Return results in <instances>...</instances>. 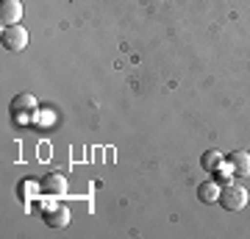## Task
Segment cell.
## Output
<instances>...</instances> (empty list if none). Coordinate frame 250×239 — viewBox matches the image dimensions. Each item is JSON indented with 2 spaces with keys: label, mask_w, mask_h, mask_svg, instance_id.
Segmentation results:
<instances>
[{
  "label": "cell",
  "mask_w": 250,
  "mask_h": 239,
  "mask_svg": "<svg viewBox=\"0 0 250 239\" xmlns=\"http://www.w3.org/2000/svg\"><path fill=\"white\" fill-rule=\"evenodd\" d=\"M220 203L231 212H239L248 206V189L245 186H236V184H228L225 189H220Z\"/></svg>",
  "instance_id": "obj_1"
},
{
  "label": "cell",
  "mask_w": 250,
  "mask_h": 239,
  "mask_svg": "<svg viewBox=\"0 0 250 239\" xmlns=\"http://www.w3.org/2000/svg\"><path fill=\"white\" fill-rule=\"evenodd\" d=\"M36 111V98L34 95H28V92H22V95H17V98L11 100V114H14V120L17 123H25V120H31Z\"/></svg>",
  "instance_id": "obj_2"
},
{
  "label": "cell",
  "mask_w": 250,
  "mask_h": 239,
  "mask_svg": "<svg viewBox=\"0 0 250 239\" xmlns=\"http://www.w3.org/2000/svg\"><path fill=\"white\" fill-rule=\"evenodd\" d=\"M0 39H3V47L6 50H22L28 44V31L22 25H6Z\"/></svg>",
  "instance_id": "obj_3"
},
{
  "label": "cell",
  "mask_w": 250,
  "mask_h": 239,
  "mask_svg": "<svg viewBox=\"0 0 250 239\" xmlns=\"http://www.w3.org/2000/svg\"><path fill=\"white\" fill-rule=\"evenodd\" d=\"M39 186H42L45 195H53V197L67 195V189H70V184H67V178H64L62 173H50V175H45L42 181H39Z\"/></svg>",
  "instance_id": "obj_4"
},
{
  "label": "cell",
  "mask_w": 250,
  "mask_h": 239,
  "mask_svg": "<svg viewBox=\"0 0 250 239\" xmlns=\"http://www.w3.org/2000/svg\"><path fill=\"white\" fill-rule=\"evenodd\" d=\"M20 17H22V3L20 0H3L0 3V22L6 25H17Z\"/></svg>",
  "instance_id": "obj_5"
},
{
  "label": "cell",
  "mask_w": 250,
  "mask_h": 239,
  "mask_svg": "<svg viewBox=\"0 0 250 239\" xmlns=\"http://www.w3.org/2000/svg\"><path fill=\"white\" fill-rule=\"evenodd\" d=\"M45 222L50 225V228H64V225L70 222V209L53 203L50 209H45Z\"/></svg>",
  "instance_id": "obj_6"
},
{
  "label": "cell",
  "mask_w": 250,
  "mask_h": 239,
  "mask_svg": "<svg viewBox=\"0 0 250 239\" xmlns=\"http://www.w3.org/2000/svg\"><path fill=\"white\" fill-rule=\"evenodd\" d=\"M228 164H231V173H236L239 178H250V153H248V151L231 153Z\"/></svg>",
  "instance_id": "obj_7"
},
{
  "label": "cell",
  "mask_w": 250,
  "mask_h": 239,
  "mask_svg": "<svg viewBox=\"0 0 250 239\" xmlns=\"http://www.w3.org/2000/svg\"><path fill=\"white\" fill-rule=\"evenodd\" d=\"M197 195H200L203 203H214V200H220V186H217V181H206V184H200Z\"/></svg>",
  "instance_id": "obj_8"
},
{
  "label": "cell",
  "mask_w": 250,
  "mask_h": 239,
  "mask_svg": "<svg viewBox=\"0 0 250 239\" xmlns=\"http://www.w3.org/2000/svg\"><path fill=\"white\" fill-rule=\"evenodd\" d=\"M36 189H42V186H36L34 181H22V184L17 186V195L22 197V200H31V197L36 195Z\"/></svg>",
  "instance_id": "obj_9"
},
{
  "label": "cell",
  "mask_w": 250,
  "mask_h": 239,
  "mask_svg": "<svg viewBox=\"0 0 250 239\" xmlns=\"http://www.w3.org/2000/svg\"><path fill=\"white\" fill-rule=\"evenodd\" d=\"M220 164H223V153L211 151V153H206V156H203V167L206 170H217Z\"/></svg>",
  "instance_id": "obj_10"
}]
</instances>
